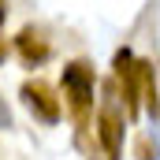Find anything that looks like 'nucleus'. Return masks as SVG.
Wrapping results in <instances>:
<instances>
[{
    "mask_svg": "<svg viewBox=\"0 0 160 160\" xmlns=\"http://www.w3.org/2000/svg\"><path fill=\"white\" fill-rule=\"evenodd\" d=\"M22 101L30 104V112H38L45 123L60 119V97H52V89L45 82H26L22 86Z\"/></svg>",
    "mask_w": 160,
    "mask_h": 160,
    "instance_id": "7ed1b4c3",
    "label": "nucleus"
},
{
    "mask_svg": "<svg viewBox=\"0 0 160 160\" xmlns=\"http://www.w3.org/2000/svg\"><path fill=\"white\" fill-rule=\"evenodd\" d=\"M134 86H138V97L149 112H157L160 101H157V82H153V63L149 60H134Z\"/></svg>",
    "mask_w": 160,
    "mask_h": 160,
    "instance_id": "20e7f679",
    "label": "nucleus"
},
{
    "mask_svg": "<svg viewBox=\"0 0 160 160\" xmlns=\"http://www.w3.org/2000/svg\"><path fill=\"white\" fill-rule=\"evenodd\" d=\"M19 52H22L30 63L48 60V45H45V41H41V34H34V30H22V34H19Z\"/></svg>",
    "mask_w": 160,
    "mask_h": 160,
    "instance_id": "39448f33",
    "label": "nucleus"
},
{
    "mask_svg": "<svg viewBox=\"0 0 160 160\" xmlns=\"http://www.w3.org/2000/svg\"><path fill=\"white\" fill-rule=\"evenodd\" d=\"M97 134H101V145H104L108 160H119V149H123V112L116 108V101H104V104H101Z\"/></svg>",
    "mask_w": 160,
    "mask_h": 160,
    "instance_id": "f03ea898",
    "label": "nucleus"
},
{
    "mask_svg": "<svg viewBox=\"0 0 160 160\" xmlns=\"http://www.w3.org/2000/svg\"><path fill=\"white\" fill-rule=\"evenodd\" d=\"M0 22H4V4H0Z\"/></svg>",
    "mask_w": 160,
    "mask_h": 160,
    "instance_id": "423d86ee",
    "label": "nucleus"
},
{
    "mask_svg": "<svg viewBox=\"0 0 160 160\" xmlns=\"http://www.w3.org/2000/svg\"><path fill=\"white\" fill-rule=\"evenodd\" d=\"M63 101L71 108V119L86 127L89 112H93V67L89 63L78 60V63L63 67Z\"/></svg>",
    "mask_w": 160,
    "mask_h": 160,
    "instance_id": "f257e3e1",
    "label": "nucleus"
}]
</instances>
